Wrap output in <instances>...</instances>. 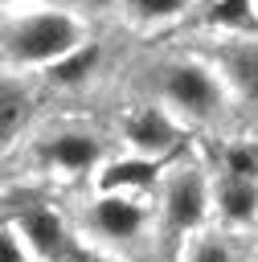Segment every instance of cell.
Returning a JSON list of instances; mask_svg holds the SVG:
<instances>
[{"mask_svg": "<svg viewBox=\"0 0 258 262\" xmlns=\"http://www.w3.org/2000/svg\"><path fill=\"white\" fill-rule=\"evenodd\" d=\"M0 262H33V254L20 242V233L12 229V221H0Z\"/></svg>", "mask_w": 258, "mask_h": 262, "instance_id": "obj_16", "label": "cell"}, {"mask_svg": "<svg viewBox=\"0 0 258 262\" xmlns=\"http://www.w3.org/2000/svg\"><path fill=\"white\" fill-rule=\"evenodd\" d=\"M37 160L53 172H66V176H94L111 156H106V143L86 131V127H57L49 131L41 143H37Z\"/></svg>", "mask_w": 258, "mask_h": 262, "instance_id": "obj_6", "label": "cell"}, {"mask_svg": "<svg viewBox=\"0 0 258 262\" xmlns=\"http://www.w3.org/2000/svg\"><path fill=\"white\" fill-rule=\"evenodd\" d=\"M82 25L74 12L66 8H33V12H16L4 33H0V57L16 70L41 66L49 70L53 61H61L66 53H74L82 45Z\"/></svg>", "mask_w": 258, "mask_h": 262, "instance_id": "obj_2", "label": "cell"}, {"mask_svg": "<svg viewBox=\"0 0 258 262\" xmlns=\"http://www.w3.org/2000/svg\"><path fill=\"white\" fill-rule=\"evenodd\" d=\"M160 176H164V160H147V156H119V160H106L98 172H94V192H152L160 188Z\"/></svg>", "mask_w": 258, "mask_h": 262, "instance_id": "obj_9", "label": "cell"}, {"mask_svg": "<svg viewBox=\"0 0 258 262\" xmlns=\"http://www.w3.org/2000/svg\"><path fill=\"white\" fill-rule=\"evenodd\" d=\"M156 102L168 106L184 123L213 127L229 115L233 94H229V82L221 78V70L209 57L188 53V57H172L156 70Z\"/></svg>", "mask_w": 258, "mask_h": 262, "instance_id": "obj_1", "label": "cell"}, {"mask_svg": "<svg viewBox=\"0 0 258 262\" xmlns=\"http://www.w3.org/2000/svg\"><path fill=\"white\" fill-rule=\"evenodd\" d=\"M12 229L20 233V242L29 246L33 262H70L82 246V237L66 225V217L45 205V201H29L12 213Z\"/></svg>", "mask_w": 258, "mask_h": 262, "instance_id": "obj_5", "label": "cell"}, {"mask_svg": "<svg viewBox=\"0 0 258 262\" xmlns=\"http://www.w3.org/2000/svg\"><path fill=\"white\" fill-rule=\"evenodd\" d=\"M180 262H238V254L221 233H205L201 229V233H192L184 242V258Z\"/></svg>", "mask_w": 258, "mask_h": 262, "instance_id": "obj_15", "label": "cell"}, {"mask_svg": "<svg viewBox=\"0 0 258 262\" xmlns=\"http://www.w3.org/2000/svg\"><path fill=\"white\" fill-rule=\"evenodd\" d=\"M123 139H127V147L135 156L164 160L180 143V119L160 102H139V106H131L123 115Z\"/></svg>", "mask_w": 258, "mask_h": 262, "instance_id": "obj_7", "label": "cell"}, {"mask_svg": "<svg viewBox=\"0 0 258 262\" xmlns=\"http://www.w3.org/2000/svg\"><path fill=\"white\" fill-rule=\"evenodd\" d=\"M213 213L233 229L254 225L258 221V176H233L221 168L213 176Z\"/></svg>", "mask_w": 258, "mask_h": 262, "instance_id": "obj_10", "label": "cell"}, {"mask_svg": "<svg viewBox=\"0 0 258 262\" xmlns=\"http://www.w3.org/2000/svg\"><path fill=\"white\" fill-rule=\"evenodd\" d=\"M205 16L213 29H221V37H242V33H258V12L254 0H205Z\"/></svg>", "mask_w": 258, "mask_h": 262, "instance_id": "obj_13", "label": "cell"}, {"mask_svg": "<svg viewBox=\"0 0 258 262\" xmlns=\"http://www.w3.org/2000/svg\"><path fill=\"white\" fill-rule=\"evenodd\" d=\"M98 61H102V49L90 45V41H82L74 53H66L61 61H53V66L45 70V82H53V86H61V90H74V86H82V82L94 78Z\"/></svg>", "mask_w": 258, "mask_h": 262, "instance_id": "obj_12", "label": "cell"}, {"mask_svg": "<svg viewBox=\"0 0 258 262\" xmlns=\"http://www.w3.org/2000/svg\"><path fill=\"white\" fill-rule=\"evenodd\" d=\"M135 25H172L192 12L197 0H119Z\"/></svg>", "mask_w": 258, "mask_h": 262, "instance_id": "obj_14", "label": "cell"}, {"mask_svg": "<svg viewBox=\"0 0 258 262\" xmlns=\"http://www.w3.org/2000/svg\"><path fill=\"white\" fill-rule=\"evenodd\" d=\"M209 61H213V66L221 70V78L229 82L233 102L258 111V33L221 37V41L213 45Z\"/></svg>", "mask_w": 258, "mask_h": 262, "instance_id": "obj_8", "label": "cell"}, {"mask_svg": "<svg viewBox=\"0 0 258 262\" xmlns=\"http://www.w3.org/2000/svg\"><path fill=\"white\" fill-rule=\"evenodd\" d=\"M254 12H258V0H254Z\"/></svg>", "mask_w": 258, "mask_h": 262, "instance_id": "obj_18", "label": "cell"}, {"mask_svg": "<svg viewBox=\"0 0 258 262\" xmlns=\"http://www.w3.org/2000/svg\"><path fill=\"white\" fill-rule=\"evenodd\" d=\"M152 209L135 192H94L82 209V229L98 246H135L147 237Z\"/></svg>", "mask_w": 258, "mask_h": 262, "instance_id": "obj_4", "label": "cell"}, {"mask_svg": "<svg viewBox=\"0 0 258 262\" xmlns=\"http://www.w3.org/2000/svg\"><path fill=\"white\" fill-rule=\"evenodd\" d=\"M213 213V176L201 164H176L164 168L160 176V217L164 229H172L176 237H192L205 229Z\"/></svg>", "mask_w": 258, "mask_h": 262, "instance_id": "obj_3", "label": "cell"}, {"mask_svg": "<svg viewBox=\"0 0 258 262\" xmlns=\"http://www.w3.org/2000/svg\"><path fill=\"white\" fill-rule=\"evenodd\" d=\"M33 115H37V90L16 74H0V151L20 139Z\"/></svg>", "mask_w": 258, "mask_h": 262, "instance_id": "obj_11", "label": "cell"}, {"mask_svg": "<svg viewBox=\"0 0 258 262\" xmlns=\"http://www.w3.org/2000/svg\"><path fill=\"white\" fill-rule=\"evenodd\" d=\"M8 4H20V0H0V8H8Z\"/></svg>", "mask_w": 258, "mask_h": 262, "instance_id": "obj_17", "label": "cell"}]
</instances>
